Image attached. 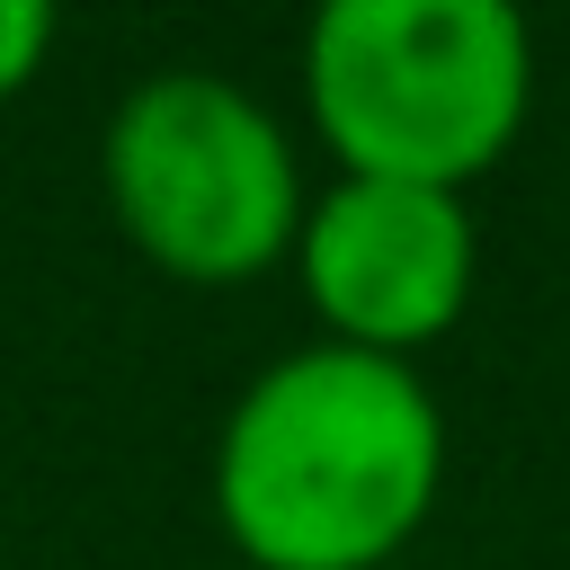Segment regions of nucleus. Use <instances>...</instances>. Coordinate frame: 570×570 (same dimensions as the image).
<instances>
[{
	"instance_id": "f257e3e1",
	"label": "nucleus",
	"mask_w": 570,
	"mask_h": 570,
	"mask_svg": "<svg viewBox=\"0 0 570 570\" xmlns=\"http://www.w3.org/2000/svg\"><path fill=\"white\" fill-rule=\"evenodd\" d=\"M445 410L401 356L285 347L214 436V517L249 570H383L436 508Z\"/></svg>"
},
{
	"instance_id": "f03ea898",
	"label": "nucleus",
	"mask_w": 570,
	"mask_h": 570,
	"mask_svg": "<svg viewBox=\"0 0 570 570\" xmlns=\"http://www.w3.org/2000/svg\"><path fill=\"white\" fill-rule=\"evenodd\" d=\"M303 98L338 178L463 196L534 107V36L508 0H338L303 36Z\"/></svg>"
},
{
	"instance_id": "7ed1b4c3",
	"label": "nucleus",
	"mask_w": 570,
	"mask_h": 570,
	"mask_svg": "<svg viewBox=\"0 0 570 570\" xmlns=\"http://www.w3.org/2000/svg\"><path fill=\"white\" fill-rule=\"evenodd\" d=\"M125 240L178 285H240L303 232V169L285 125L223 71H151L116 98L98 142Z\"/></svg>"
},
{
	"instance_id": "20e7f679",
	"label": "nucleus",
	"mask_w": 570,
	"mask_h": 570,
	"mask_svg": "<svg viewBox=\"0 0 570 570\" xmlns=\"http://www.w3.org/2000/svg\"><path fill=\"white\" fill-rule=\"evenodd\" d=\"M472 214L445 187L401 178H338L330 196H303L294 267L303 303L321 312V338L401 356L445 338L472 303Z\"/></svg>"
},
{
	"instance_id": "39448f33",
	"label": "nucleus",
	"mask_w": 570,
	"mask_h": 570,
	"mask_svg": "<svg viewBox=\"0 0 570 570\" xmlns=\"http://www.w3.org/2000/svg\"><path fill=\"white\" fill-rule=\"evenodd\" d=\"M53 53V9L36 0H0V98H18Z\"/></svg>"
}]
</instances>
